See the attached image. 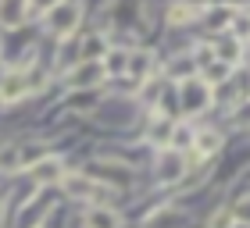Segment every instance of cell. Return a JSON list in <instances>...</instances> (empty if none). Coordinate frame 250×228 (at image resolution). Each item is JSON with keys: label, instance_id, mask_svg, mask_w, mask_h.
<instances>
[{"label": "cell", "instance_id": "9c48e42d", "mask_svg": "<svg viewBox=\"0 0 250 228\" xmlns=\"http://www.w3.org/2000/svg\"><path fill=\"white\" fill-rule=\"evenodd\" d=\"M86 228H122V218L115 210H107V207H93V210H86Z\"/></svg>", "mask_w": 250, "mask_h": 228}, {"label": "cell", "instance_id": "8fae6325", "mask_svg": "<svg viewBox=\"0 0 250 228\" xmlns=\"http://www.w3.org/2000/svg\"><path fill=\"white\" fill-rule=\"evenodd\" d=\"M172 132H175V125L172 121H165V118H157L150 129H146V139L157 143V146H165V143H172Z\"/></svg>", "mask_w": 250, "mask_h": 228}, {"label": "cell", "instance_id": "4fadbf2b", "mask_svg": "<svg viewBox=\"0 0 250 228\" xmlns=\"http://www.w3.org/2000/svg\"><path fill=\"white\" fill-rule=\"evenodd\" d=\"M150 54H129V68H125V72L129 75H136V78H143L146 72H150Z\"/></svg>", "mask_w": 250, "mask_h": 228}, {"label": "cell", "instance_id": "6da1fadb", "mask_svg": "<svg viewBox=\"0 0 250 228\" xmlns=\"http://www.w3.org/2000/svg\"><path fill=\"white\" fill-rule=\"evenodd\" d=\"M79 21H83V7L79 4H54L47 7V29L54 32V36H75V29H79Z\"/></svg>", "mask_w": 250, "mask_h": 228}, {"label": "cell", "instance_id": "8992f818", "mask_svg": "<svg viewBox=\"0 0 250 228\" xmlns=\"http://www.w3.org/2000/svg\"><path fill=\"white\" fill-rule=\"evenodd\" d=\"M186 164H189V157H186V153L168 150V153L161 157V164H157V175H161L165 182H179V178H183V171H186Z\"/></svg>", "mask_w": 250, "mask_h": 228}, {"label": "cell", "instance_id": "5b68a950", "mask_svg": "<svg viewBox=\"0 0 250 228\" xmlns=\"http://www.w3.org/2000/svg\"><path fill=\"white\" fill-rule=\"evenodd\" d=\"M25 93H29V78H25V72H7L4 82H0V100H4V104H15V100H21Z\"/></svg>", "mask_w": 250, "mask_h": 228}, {"label": "cell", "instance_id": "9a60e30c", "mask_svg": "<svg viewBox=\"0 0 250 228\" xmlns=\"http://www.w3.org/2000/svg\"><path fill=\"white\" fill-rule=\"evenodd\" d=\"M193 15H197V7H172L168 11V21H172V25H183V21H189Z\"/></svg>", "mask_w": 250, "mask_h": 228}, {"label": "cell", "instance_id": "30bf717a", "mask_svg": "<svg viewBox=\"0 0 250 228\" xmlns=\"http://www.w3.org/2000/svg\"><path fill=\"white\" fill-rule=\"evenodd\" d=\"M183 210H175V207H168V210H157L150 221H146V228H183Z\"/></svg>", "mask_w": 250, "mask_h": 228}, {"label": "cell", "instance_id": "ba28073f", "mask_svg": "<svg viewBox=\"0 0 250 228\" xmlns=\"http://www.w3.org/2000/svg\"><path fill=\"white\" fill-rule=\"evenodd\" d=\"M29 7L21 4V0H7V4H0V25L4 29H18L21 21H25Z\"/></svg>", "mask_w": 250, "mask_h": 228}, {"label": "cell", "instance_id": "e0dca14e", "mask_svg": "<svg viewBox=\"0 0 250 228\" xmlns=\"http://www.w3.org/2000/svg\"><path fill=\"white\" fill-rule=\"evenodd\" d=\"M36 228H47V225H36Z\"/></svg>", "mask_w": 250, "mask_h": 228}, {"label": "cell", "instance_id": "2e32d148", "mask_svg": "<svg viewBox=\"0 0 250 228\" xmlns=\"http://www.w3.org/2000/svg\"><path fill=\"white\" fill-rule=\"evenodd\" d=\"M232 214H236V218H240V221H247V225H250V196L236 203V210H232Z\"/></svg>", "mask_w": 250, "mask_h": 228}, {"label": "cell", "instance_id": "5bb4252c", "mask_svg": "<svg viewBox=\"0 0 250 228\" xmlns=\"http://www.w3.org/2000/svg\"><path fill=\"white\" fill-rule=\"evenodd\" d=\"M193 143H197V150H200V153H211L214 146H218V132H200Z\"/></svg>", "mask_w": 250, "mask_h": 228}, {"label": "cell", "instance_id": "277c9868", "mask_svg": "<svg viewBox=\"0 0 250 228\" xmlns=\"http://www.w3.org/2000/svg\"><path fill=\"white\" fill-rule=\"evenodd\" d=\"M104 75H107L104 61H83V64H75L72 72H68V86H75V89H86V86H97Z\"/></svg>", "mask_w": 250, "mask_h": 228}, {"label": "cell", "instance_id": "52a82bcc", "mask_svg": "<svg viewBox=\"0 0 250 228\" xmlns=\"http://www.w3.org/2000/svg\"><path fill=\"white\" fill-rule=\"evenodd\" d=\"M29 171H32V178H36L40 186H43V182H64V171H61L58 157H43V161H36Z\"/></svg>", "mask_w": 250, "mask_h": 228}, {"label": "cell", "instance_id": "7c38bea8", "mask_svg": "<svg viewBox=\"0 0 250 228\" xmlns=\"http://www.w3.org/2000/svg\"><path fill=\"white\" fill-rule=\"evenodd\" d=\"M214 50H218L222 64H229V61H240V39H236V36H225V39H222Z\"/></svg>", "mask_w": 250, "mask_h": 228}, {"label": "cell", "instance_id": "3957f363", "mask_svg": "<svg viewBox=\"0 0 250 228\" xmlns=\"http://www.w3.org/2000/svg\"><path fill=\"white\" fill-rule=\"evenodd\" d=\"M64 189L72 192V196H79V200H104V196L111 200V189L93 182L89 175H64Z\"/></svg>", "mask_w": 250, "mask_h": 228}, {"label": "cell", "instance_id": "7a4b0ae2", "mask_svg": "<svg viewBox=\"0 0 250 228\" xmlns=\"http://www.w3.org/2000/svg\"><path fill=\"white\" fill-rule=\"evenodd\" d=\"M179 104H183L186 114H200L204 107L211 104V86L204 82V78H183V86H179Z\"/></svg>", "mask_w": 250, "mask_h": 228}]
</instances>
